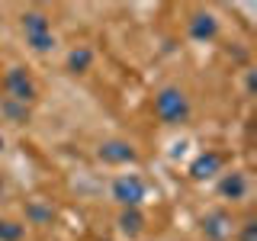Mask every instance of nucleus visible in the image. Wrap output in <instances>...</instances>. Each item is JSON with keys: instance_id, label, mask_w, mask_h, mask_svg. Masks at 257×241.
<instances>
[{"instance_id": "f257e3e1", "label": "nucleus", "mask_w": 257, "mask_h": 241, "mask_svg": "<svg viewBox=\"0 0 257 241\" xmlns=\"http://www.w3.org/2000/svg\"><path fill=\"white\" fill-rule=\"evenodd\" d=\"M20 32H23V42H26L29 52L36 55H52L58 48V36H55L52 26V16L39 7H29V10L20 13Z\"/></svg>"}, {"instance_id": "f03ea898", "label": "nucleus", "mask_w": 257, "mask_h": 241, "mask_svg": "<svg viewBox=\"0 0 257 241\" xmlns=\"http://www.w3.org/2000/svg\"><path fill=\"white\" fill-rule=\"evenodd\" d=\"M151 109H155V116H158L161 126L177 129V126H183V123L190 119L193 103H190V93L183 90V87L164 84V87L155 93V100H151Z\"/></svg>"}, {"instance_id": "7ed1b4c3", "label": "nucleus", "mask_w": 257, "mask_h": 241, "mask_svg": "<svg viewBox=\"0 0 257 241\" xmlns=\"http://www.w3.org/2000/svg\"><path fill=\"white\" fill-rule=\"evenodd\" d=\"M148 193H151V183L135 171H122L109 180V199L116 203L119 209H142L148 203Z\"/></svg>"}, {"instance_id": "20e7f679", "label": "nucleus", "mask_w": 257, "mask_h": 241, "mask_svg": "<svg viewBox=\"0 0 257 241\" xmlns=\"http://www.w3.org/2000/svg\"><path fill=\"white\" fill-rule=\"evenodd\" d=\"M4 93L10 103H16L23 109L39 100V84H36V77H32V71L26 64H10L4 71Z\"/></svg>"}, {"instance_id": "39448f33", "label": "nucleus", "mask_w": 257, "mask_h": 241, "mask_svg": "<svg viewBox=\"0 0 257 241\" xmlns=\"http://www.w3.org/2000/svg\"><path fill=\"white\" fill-rule=\"evenodd\" d=\"M96 161L106 167H135L139 164V148H135L128 139H103L100 145H96Z\"/></svg>"}, {"instance_id": "423d86ee", "label": "nucleus", "mask_w": 257, "mask_h": 241, "mask_svg": "<svg viewBox=\"0 0 257 241\" xmlns=\"http://www.w3.org/2000/svg\"><path fill=\"white\" fill-rule=\"evenodd\" d=\"M215 193L225 203H244L251 196V177L241 167H231V171H222L215 177Z\"/></svg>"}, {"instance_id": "0eeeda50", "label": "nucleus", "mask_w": 257, "mask_h": 241, "mask_svg": "<svg viewBox=\"0 0 257 241\" xmlns=\"http://www.w3.org/2000/svg\"><path fill=\"white\" fill-rule=\"evenodd\" d=\"M219 32H222V23H219V16H215L212 10H196V13H190V20H187V36L193 39V42H212V39H219Z\"/></svg>"}, {"instance_id": "6e6552de", "label": "nucleus", "mask_w": 257, "mask_h": 241, "mask_svg": "<svg viewBox=\"0 0 257 241\" xmlns=\"http://www.w3.org/2000/svg\"><path fill=\"white\" fill-rule=\"evenodd\" d=\"M203 235L209 241H228L235 238V219L228 209H212L203 215Z\"/></svg>"}, {"instance_id": "1a4fd4ad", "label": "nucleus", "mask_w": 257, "mask_h": 241, "mask_svg": "<svg viewBox=\"0 0 257 241\" xmlns=\"http://www.w3.org/2000/svg\"><path fill=\"white\" fill-rule=\"evenodd\" d=\"M187 171H190L193 180H199V183H203V180H215V177L225 171V158L219 155V151H212V148H209V151H199V155L190 161Z\"/></svg>"}, {"instance_id": "9d476101", "label": "nucleus", "mask_w": 257, "mask_h": 241, "mask_svg": "<svg viewBox=\"0 0 257 241\" xmlns=\"http://www.w3.org/2000/svg\"><path fill=\"white\" fill-rule=\"evenodd\" d=\"M116 225H119V231H122V235L139 238L142 231H145V212H142V209H122V212H119V219H116Z\"/></svg>"}, {"instance_id": "9b49d317", "label": "nucleus", "mask_w": 257, "mask_h": 241, "mask_svg": "<svg viewBox=\"0 0 257 241\" xmlns=\"http://www.w3.org/2000/svg\"><path fill=\"white\" fill-rule=\"evenodd\" d=\"M93 68V48L90 45H74L68 52V71L71 74H87Z\"/></svg>"}, {"instance_id": "f8f14e48", "label": "nucleus", "mask_w": 257, "mask_h": 241, "mask_svg": "<svg viewBox=\"0 0 257 241\" xmlns=\"http://www.w3.org/2000/svg\"><path fill=\"white\" fill-rule=\"evenodd\" d=\"M26 238V222L0 215V241H23Z\"/></svg>"}, {"instance_id": "ddd939ff", "label": "nucleus", "mask_w": 257, "mask_h": 241, "mask_svg": "<svg viewBox=\"0 0 257 241\" xmlns=\"http://www.w3.org/2000/svg\"><path fill=\"white\" fill-rule=\"evenodd\" d=\"M238 241H257V222L254 219H247L244 225L238 228V235H235Z\"/></svg>"}, {"instance_id": "4468645a", "label": "nucleus", "mask_w": 257, "mask_h": 241, "mask_svg": "<svg viewBox=\"0 0 257 241\" xmlns=\"http://www.w3.org/2000/svg\"><path fill=\"white\" fill-rule=\"evenodd\" d=\"M29 219L36 222V225H42V222L52 219V209H42L39 203H32V206H29Z\"/></svg>"}, {"instance_id": "2eb2a0df", "label": "nucleus", "mask_w": 257, "mask_h": 241, "mask_svg": "<svg viewBox=\"0 0 257 241\" xmlns=\"http://www.w3.org/2000/svg\"><path fill=\"white\" fill-rule=\"evenodd\" d=\"M7 196V177H4V171H0V199Z\"/></svg>"}, {"instance_id": "dca6fc26", "label": "nucleus", "mask_w": 257, "mask_h": 241, "mask_svg": "<svg viewBox=\"0 0 257 241\" xmlns=\"http://www.w3.org/2000/svg\"><path fill=\"white\" fill-rule=\"evenodd\" d=\"M7 151V139H4V132H0V155Z\"/></svg>"}]
</instances>
